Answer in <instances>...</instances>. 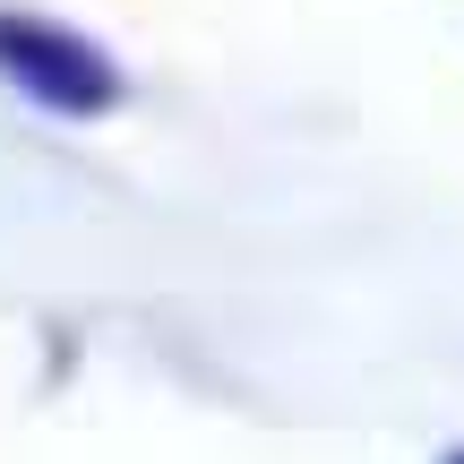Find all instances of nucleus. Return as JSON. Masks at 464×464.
<instances>
[{
    "instance_id": "f03ea898",
    "label": "nucleus",
    "mask_w": 464,
    "mask_h": 464,
    "mask_svg": "<svg viewBox=\"0 0 464 464\" xmlns=\"http://www.w3.org/2000/svg\"><path fill=\"white\" fill-rule=\"evenodd\" d=\"M448 464H464V456H448Z\"/></svg>"
},
{
    "instance_id": "f257e3e1",
    "label": "nucleus",
    "mask_w": 464,
    "mask_h": 464,
    "mask_svg": "<svg viewBox=\"0 0 464 464\" xmlns=\"http://www.w3.org/2000/svg\"><path fill=\"white\" fill-rule=\"evenodd\" d=\"M0 78L61 121H95L121 103V69L103 61V44H86L61 17H26V9H0Z\"/></svg>"
}]
</instances>
